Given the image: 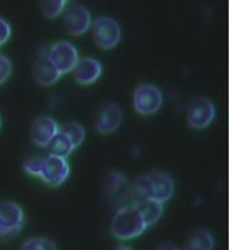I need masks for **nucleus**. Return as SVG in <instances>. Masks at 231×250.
Returning a JSON list of instances; mask_svg holds the SVG:
<instances>
[{"label": "nucleus", "mask_w": 231, "mask_h": 250, "mask_svg": "<svg viewBox=\"0 0 231 250\" xmlns=\"http://www.w3.org/2000/svg\"><path fill=\"white\" fill-rule=\"evenodd\" d=\"M175 190V181L169 175L159 171L151 172L148 176L138 178L131 185L130 201L133 205L139 199L151 198L165 204L172 198Z\"/></svg>", "instance_id": "1"}, {"label": "nucleus", "mask_w": 231, "mask_h": 250, "mask_svg": "<svg viewBox=\"0 0 231 250\" xmlns=\"http://www.w3.org/2000/svg\"><path fill=\"white\" fill-rule=\"evenodd\" d=\"M147 225L133 206H123L116 211L111 220L110 230L119 240H131L143 235Z\"/></svg>", "instance_id": "2"}, {"label": "nucleus", "mask_w": 231, "mask_h": 250, "mask_svg": "<svg viewBox=\"0 0 231 250\" xmlns=\"http://www.w3.org/2000/svg\"><path fill=\"white\" fill-rule=\"evenodd\" d=\"M69 175H70V166L67 158L49 154L43 157L37 177L49 186L58 187L68 179Z\"/></svg>", "instance_id": "3"}, {"label": "nucleus", "mask_w": 231, "mask_h": 250, "mask_svg": "<svg viewBox=\"0 0 231 250\" xmlns=\"http://www.w3.org/2000/svg\"><path fill=\"white\" fill-rule=\"evenodd\" d=\"M163 92L151 83L141 84L133 95V107L138 114L143 116L156 114L163 106Z\"/></svg>", "instance_id": "4"}, {"label": "nucleus", "mask_w": 231, "mask_h": 250, "mask_svg": "<svg viewBox=\"0 0 231 250\" xmlns=\"http://www.w3.org/2000/svg\"><path fill=\"white\" fill-rule=\"evenodd\" d=\"M94 39L101 49H113L121 40L119 23L110 17H99L94 23Z\"/></svg>", "instance_id": "5"}, {"label": "nucleus", "mask_w": 231, "mask_h": 250, "mask_svg": "<svg viewBox=\"0 0 231 250\" xmlns=\"http://www.w3.org/2000/svg\"><path fill=\"white\" fill-rule=\"evenodd\" d=\"M47 56L62 75L74 70L79 60L77 48L68 42H59L55 43L48 50Z\"/></svg>", "instance_id": "6"}, {"label": "nucleus", "mask_w": 231, "mask_h": 250, "mask_svg": "<svg viewBox=\"0 0 231 250\" xmlns=\"http://www.w3.org/2000/svg\"><path fill=\"white\" fill-rule=\"evenodd\" d=\"M216 117V108L209 99L197 97L189 104L187 118L190 126L194 129H205L211 125Z\"/></svg>", "instance_id": "7"}, {"label": "nucleus", "mask_w": 231, "mask_h": 250, "mask_svg": "<svg viewBox=\"0 0 231 250\" xmlns=\"http://www.w3.org/2000/svg\"><path fill=\"white\" fill-rule=\"evenodd\" d=\"M23 220V210L19 205L13 201H3L0 204V237L19 232Z\"/></svg>", "instance_id": "8"}, {"label": "nucleus", "mask_w": 231, "mask_h": 250, "mask_svg": "<svg viewBox=\"0 0 231 250\" xmlns=\"http://www.w3.org/2000/svg\"><path fill=\"white\" fill-rule=\"evenodd\" d=\"M63 25L66 30L72 36L86 34L91 26L90 13L83 5H71L64 13Z\"/></svg>", "instance_id": "9"}, {"label": "nucleus", "mask_w": 231, "mask_h": 250, "mask_svg": "<svg viewBox=\"0 0 231 250\" xmlns=\"http://www.w3.org/2000/svg\"><path fill=\"white\" fill-rule=\"evenodd\" d=\"M123 122V110L115 103H106L100 108L96 119V128L101 135H110L118 130Z\"/></svg>", "instance_id": "10"}, {"label": "nucleus", "mask_w": 231, "mask_h": 250, "mask_svg": "<svg viewBox=\"0 0 231 250\" xmlns=\"http://www.w3.org/2000/svg\"><path fill=\"white\" fill-rule=\"evenodd\" d=\"M59 126L50 117H39L31 126L30 136L35 145L38 147L47 148L54 137L58 134Z\"/></svg>", "instance_id": "11"}, {"label": "nucleus", "mask_w": 231, "mask_h": 250, "mask_svg": "<svg viewBox=\"0 0 231 250\" xmlns=\"http://www.w3.org/2000/svg\"><path fill=\"white\" fill-rule=\"evenodd\" d=\"M72 71L76 82L86 86L94 83L100 78L103 74V66L98 60L94 58H83L78 60Z\"/></svg>", "instance_id": "12"}, {"label": "nucleus", "mask_w": 231, "mask_h": 250, "mask_svg": "<svg viewBox=\"0 0 231 250\" xmlns=\"http://www.w3.org/2000/svg\"><path fill=\"white\" fill-rule=\"evenodd\" d=\"M108 191L117 204L130 200L131 185L128 183L123 172L112 171L108 176Z\"/></svg>", "instance_id": "13"}, {"label": "nucleus", "mask_w": 231, "mask_h": 250, "mask_svg": "<svg viewBox=\"0 0 231 250\" xmlns=\"http://www.w3.org/2000/svg\"><path fill=\"white\" fill-rule=\"evenodd\" d=\"M132 206L139 212L147 227L156 225L164 213V204L151 198L139 199Z\"/></svg>", "instance_id": "14"}, {"label": "nucleus", "mask_w": 231, "mask_h": 250, "mask_svg": "<svg viewBox=\"0 0 231 250\" xmlns=\"http://www.w3.org/2000/svg\"><path fill=\"white\" fill-rule=\"evenodd\" d=\"M62 77L59 70L55 67L47 54L40 57L35 66V78L42 86H52Z\"/></svg>", "instance_id": "15"}, {"label": "nucleus", "mask_w": 231, "mask_h": 250, "mask_svg": "<svg viewBox=\"0 0 231 250\" xmlns=\"http://www.w3.org/2000/svg\"><path fill=\"white\" fill-rule=\"evenodd\" d=\"M47 149L50 155L62 157V158H67L69 155H71V152L76 148L70 138L59 129L58 134L50 141V144L47 146Z\"/></svg>", "instance_id": "16"}, {"label": "nucleus", "mask_w": 231, "mask_h": 250, "mask_svg": "<svg viewBox=\"0 0 231 250\" xmlns=\"http://www.w3.org/2000/svg\"><path fill=\"white\" fill-rule=\"evenodd\" d=\"M214 247L213 237L206 230H197L188 238L185 250H212Z\"/></svg>", "instance_id": "17"}, {"label": "nucleus", "mask_w": 231, "mask_h": 250, "mask_svg": "<svg viewBox=\"0 0 231 250\" xmlns=\"http://www.w3.org/2000/svg\"><path fill=\"white\" fill-rule=\"evenodd\" d=\"M60 130L70 138L75 148H78L84 143V137H86V130H84V126L75 122L64 124L63 128H60Z\"/></svg>", "instance_id": "18"}, {"label": "nucleus", "mask_w": 231, "mask_h": 250, "mask_svg": "<svg viewBox=\"0 0 231 250\" xmlns=\"http://www.w3.org/2000/svg\"><path fill=\"white\" fill-rule=\"evenodd\" d=\"M67 2L64 0H39V6L47 18H57L64 11Z\"/></svg>", "instance_id": "19"}, {"label": "nucleus", "mask_w": 231, "mask_h": 250, "mask_svg": "<svg viewBox=\"0 0 231 250\" xmlns=\"http://www.w3.org/2000/svg\"><path fill=\"white\" fill-rule=\"evenodd\" d=\"M20 250H56V246L50 239L42 237L30 238L21 246Z\"/></svg>", "instance_id": "20"}, {"label": "nucleus", "mask_w": 231, "mask_h": 250, "mask_svg": "<svg viewBox=\"0 0 231 250\" xmlns=\"http://www.w3.org/2000/svg\"><path fill=\"white\" fill-rule=\"evenodd\" d=\"M42 159L43 157H40V156H34V157H30V158H28L26 160L25 165H23L25 170L29 173V175L38 176L40 167H42Z\"/></svg>", "instance_id": "21"}, {"label": "nucleus", "mask_w": 231, "mask_h": 250, "mask_svg": "<svg viewBox=\"0 0 231 250\" xmlns=\"http://www.w3.org/2000/svg\"><path fill=\"white\" fill-rule=\"evenodd\" d=\"M11 69H13V66H11L10 60L6 56L0 55V84L9 78V76L11 75Z\"/></svg>", "instance_id": "22"}, {"label": "nucleus", "mask_w": 231, "mask_h": 250, "mask_svg": "<svg viewBox=\"0 0 231 250\" xmlns=\"http://www.w3.org/2000/svg\"><path fill=\"white\" fill-rule=\"evenodd\" d=\"M11 35V27L9 22L6 21L5 19L0 18V45L7 42V40L10 38Z\"/></svg>", "instance_id": "23"}, {"label": "nucleus", "mask_w": 231, "mask_h": 250, "mask_svg": "<svg viewBox=\"0 0 231 250\" xmlns=\"http://www.w3.org/2000/svg\"><path fill=\"white\" fill-rule=\"evenodd\" d=\"M158 250H179V249H178L177 246L173 244H165L163 246H160Z\"/></svg>", "instance_id": "24"}, {"label": "nucleus", "mask_w": 231, "mask_h": 250, "mask_svg": "<svg viewBox=\"0 0 231 250\" xmlns=\"http://www.w3.org/2000/svg\"><path fill=\"white\" fill-rule=\"evenodd\" d=\"M116 250H132V249L130 247H127V246H120V247H118Z\"/></svg>", "instance_id": "25"}, {"label": "nucleus", "mask_w": 231, "mask_h": 250, "mask_svg": "<svg viewBox=\"0 0 231 250\" xmlns=\"http://www.w3.org/2000/svg\"><path fill=\"white\" fill-rule=\"evenodd\" d=\"M64 1H66V2H69V1H70V0H64Z\"/></svg>", "instance_id": "26"}]
</instances>
